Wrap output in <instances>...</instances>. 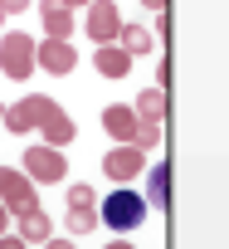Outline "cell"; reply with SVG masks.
Segmentation results:
<instances>
[{"label": "cell", "mask_w": 229, "mask_h": 249, "mask_svg": "<svg viewBox=\"0 0 229 249\" xmlns=\"http://www.w3.org/2000/svg\"><path fill=\"white\" fill-rule=\"evenodd\" d=\"M73 64H78V49L68 44V39H44L39 44V69H49V73H73Z\"/></svg>", "instance_id": "11"}, {"label": "cell", "mask_w": 229, "mask_h": 249, "mask_svg": "<svg viewBox=\"0 0 229 249\" xmlns=\"http://www.w3.org/2000/svg\"><path fill=\"white\" fill-rule=\"evenodd\" d=\"M5 215H10V205H5V200H0V234H5Z\"/></svg>", "instance_id": "21"}, {"label": "cell", "mask_w": 229, "mask_h": 249, "mask_svg": "<svg viewBox=\"0 0 229 249\" xmlns=\"http://www.w3.org/2000/svg\"><path fill=\"white\" fill-rule=\"evenodd\" d=\"M0 200L10 205V215L34 210L39 200H34V181H30V171H10V166H0Z\"/></svg>", "instance_id": "6"}, {"label": "cell", "mask_w": 229, "mask_h": 249, "mask_svg": "<svg viewBox=\"0 0 229 249\" xmlns=\"http://www.w3.org/2000/svg\"><path fill=\"white\" fill-rule=\"evenodd\" d=\"M0 122H5V107H0Z\"/></svg>", "instance_id": "23"}, {"label": "cell", "mask_w": 229, "mask_h": 249, "mask_svg": "<svg viewBox=\"0 0 229 249\" xmlns=\"http://www.w3.org/2000/svg\"><path fill=\"white\" fill-rule=\"evenodd\" d=\"M147 200H156V210H166V205H171V171H166V166H156V171H151V196H147Z\"/></svg>", "instance_id": "16"}, {"label": "cell", "mask_w": 229, "mask_h": 249, "mask_svg": "<svg viewBox=\"0 0 229 249\" xmlns=\"http://www.w3.org/2000/svg\"><path fill=\"white\" fill-rule=\"evenodd\" d=\"M34 5V0H0V10H5V15H20V10H30Z\"/></svg>", "instance_id": "18"}, {"label": "cell", "mask_w": 229, "mask_h": 249, "mask_svg": "<svg viewBox=\"0 0 229 249\" xmlns=\"http://www.w3.org/2000/svg\"><path fill=\"white\" fill-rule=\"evenodd\" d=\"M93 64H98V73H102V78H127V69H132V54H127L117 39H112V44H98Z\"/></svg>", "instance_id": "12"}, {"label": "cell", "mask_w": 229, "mask_h": 249, "mask_svg": "<svg viewBox=\"0 0 229 249\" xmlns=\"http://www.w3.org/2000/svg\"><path fill=\"white\" fill-rule=\"evenodd\" d=\"M39 20L49 39H68L73 35V5L68 0H39Z\"/></svg>", "instance_id": "10"}, {"label": "cell", "mask_w": 229, "mask_h": 249, "mask_svg": "<svg viewBox=\"0 0 229 249\" xmlns=\"http://www.w3.org/2000/svg\"><path fill=\"white\" fill-rule=\"evenodd\" d=\"M102 127H107L112 142H137L142 112H137V107H122V103H112V107H102Z\"/></svg>", "instance_id": "9"}, {"label": "cell", "mask_w": 229, "mask_h": 249, "mask_svg": "<svg viewBox=\"0 0 229 249\" xmlns=\"http://www.w3.org/2000/svg\"><path fill=\"white\" fill-rule=\"evenodd\" d=\"M25 171H30V181L49 186V181H64L68 161H64V152L49 142V147H30V152H25Z\"/></svg>", "instance_id": "7"}, {"label": "cell", "mask_w": 229, "mask_h": 249, "mask_svg": "<svg viewBox=\"0 0 229 249\" xmlns=\"http://www.w3.org/2000/svg\"><path fill=\"white\" fill-rule=\"evenodd\" d=\"M142 5H147V10H156V15H161V10H166V0H142Z\"/></svg>", "instance_id": "20"}, {"label": "cell", "mask_w": 229, "mask_h": 249, "mask_svg": "<svg viewBox=\"0 0 229 249\" xmlns=\"http://www.w3.org/2000/svg\"><path fill=\"white\" fill-rule=\"evenodd\" d=\"M98 225H102V210H98L93 186H73L68 191V230L73 234H93Z\"/></svg>", "instance_id": "5"}, {"label": "cell", "mask_w": 229, "mask_h": 249, "mask_svg": "<svg viewBox=\"0 0 229 249\" xmlns=\"http://www.w3.org/2000/svg\"><path fill=\"white\" fill-rule=\"evenodd\" d=\"M20 234H25L30 244H44V239H49V215H44L39 205L25 210V215H20Z\"/></svg>", "instance_id": "14"}, {"label": "cell", "mask_w": 229, "mask_h": 249, "mask_svg": "<svg viewBox=\"0 0 229 249\" xmlns=\"http://www.w3.org/2000/svg\"><path fill=\"white\" fill-rule=\"evenodd\" d=\"M83 35L93 44H112L122 35V20H117V0H93L88 5V20H83Z\"/></svg>", "instance_id": "4"}, {"label": "cell", "mask_w": 229, "mask_h": 249, "mask_svg": "<svg viewBox=\"0 0 229 249\" xmlns=\"http://www.w3.org/2000/svg\"><path fill=\"white\" fill-rule=\"evenodd\" d=\"M117 44H122L127 54H151V49H156V39H151V30H147V25H122Z\"/></svg>", "instance_id": "13"}, {"label": "cell", "mask_w": 229, "mask_h": 249, "mask_svg": "<svg viewBox=\"0 0 229 249\" xmlns=\"http://www.w3.org/2000/svg\"><path fill=\"white\" fill-rule=\"evenodd\" d=\"M137 112H142L147 122H161V117H166V88H161V83L147 88V93L137 98Z\"/></svg>", "instance_id": "15"}, {"label": "cell", "mask_w": 229, "mask_h": 249, "mask_svg": "<svg viewBox=\"0 0 229 249\" xmlns=\"http://www.w3.org/2000/svg\"><path fill=\"white\" fill-rule=\"evenodd\" d=\"M137 147H142V152L161 147V122H147V117H142V127H137Z\"/></svg>", "instance_id": "17"}, {"label": "cell", "mask_w": 229, "mask_h": 249, "mask_svg": "<svg viewBox=\"0 0 229 249\" xmlns=\"http://www.w3.org/2000/svg\"><path fill=\"white\" fill-rule=\"evenodd\" d=\"M68 5H93V0H68Z\"/></svg>", "instance_id": "22"}, {"label": "cell", "mask_w": 229, "mask_h": 249, "mask_svg": "<svg viewBox=\"0 0 229 249\" xmlns=\"http://www.w3.org/2000/svg\"><path fill=\"white\" fill-rule=\"evenodd\" d=\"M142 166H147V152H142L137 142H117V147L102 157V171L112 176V186H117V181H132Z\"/></svg>", "instance_id": "8"}, {"label": "cell", "mask_w": 229, "mask_h": 249, "mask_svg": "<svg viewBox=\"0 0 229 249\" xmlns=\"http://www.w3.org/2000/svg\"><path fill=\"white\" fill-rule=\"evenodd\" d=\"M34 64H39V44H34L30 35H20V30L0 35V73H5V78L25 83V78L34 73Z\"/></svg>", "instance_id": "2"}, {"label": "cell", "mask_w": 229, "mask_h": 249, "mask_svg": "<svg viewBox=\"0 0 229 249\" xmlns=\"http://www.w3.org/2000/svg\"><path fill=\"white\" fill-rule=\"evenodd\" d=\"M20 244H30L25 234H0V249H20Z\"/></svg>", "instance_id": "19"}, {"label": "cell", "mask_w": 229, "mask_h": 249, "mask_svg": "<svg viewBox=\"0 0 229 249\" xmlns=\"http://www.w3.org/2000/svg\"><path fill=\"white\" fill-rule=\"evenodd\" d=\"M0 20H5V10H0Z\"/></svg>", "instance_id": "24"}, {"label": "cell", "mask_w": 229, "mask_h": 249, "mask_svg": "<svg viewBox=\"0 0 229 249\" xmlns=\"http://www.w3.org/2000/svg\"><path fill=\"white\" fill-rule=\"evenodd\" d=\"M5 127L10 132H44L54 147H64V142H73V122H68V112L54 103V98H44V93H30V98H20V103H10L5 107Z\"/></svg>", "instance_id": "1"}, {"label": "cell", "mask_w": 229, "mask_h": 249, "mask_svg": "<svg viewBox=\"0 0 229 249\" xmlns=\"http://www.w3.org/2000/svg\"><path fill=\"white\" fill-rule=\"evenodd\" d=\"M147 220V200L137 196V191H112L107 200H102V225L112 230V234H127V230H137Z\"/></svg>", "instance_id": "3"}]
</instances>
